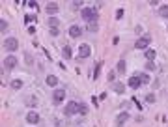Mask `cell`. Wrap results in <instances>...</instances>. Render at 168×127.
<instances>
[{"mask_svg": "<svg viewBox=\"0 0 168 127\" xmlns=\"http://www.w3.org/2000/svg\"><path fill=\"white\" fill-rule=\"evenodd\" d=\"M80 13H82V17L86 19L88 23H97V21H99V15H97L95 8H84Z\"/></svg>", "mask_w": 168, "mask_h": 127, "instance_id": "6da1fadb", "label": "cell"}, {"mask_svg": "<svg viewBox=\"0 0 168 127\" xmlns=\"http://www.w3.org/2000/svg\"><path fill=\"white\" fill-rule=\"evenodd\" d=\"M4 49H8L10 52L17 51V49H19V41H17V38H6V39H4Z\"/></svg>", "mask_w": 168, "mask_h": 127, "instance_id": "7a4b0ae2", "label": "cell"}, {"mask_svg": "<svg viewBox=\"0 0 168 127\" xmlns=\"http://www.w3.org/2000/svg\"><path fill=\"white\" fill-rule=\"evenodd\" d=\"M2 67H6L8 71H11V69H15V67H17V58H15L13 54L6 56V58H4V63H2Z\"/></svg>", "mask_w": 168, "mask_h": 127, "instance_id": "3957f363", "label": "cell"}, {"mask_svg": "<svg viewBox=\"0 0 168 127\" xmlns=\"http://www.w3.org/2000/svg\"><path fill=\"white\" fill-rule=\"evenodd\" d=\"M77 112H79V103L69 101V103L66 105V109H64V114H66V116H73V114H77Z\"/></svg>", "mask_w": 168, "mask_h": 127, "instance_id": "277c9868", "label": "cell"}, {"mask_svg": "<svg viewBox=\"0 0 168 127\" xmlns=\"http://www.w3.org/2000/svg\"><path fill=\"white\" fill-rule=\"evenodd\" d=\"M150 43H151V38L150 36H144V38H140V39H136V49H148L150 47Z\"/></svg>", "mask_w": 168, "mask_h": 127, "instance_id": "5b68a950", "label": "cell"}, {"mask_svg": "<svg viewBox=\"0 0 168 127\" xmlns=\"http://www.w3.org/2000/svg\"><path fill=\"white\" fill-rule=\"evenodd\" d=\"M90 52H92V49H90V45L82 43V45L79 47V56H80V58H88V56H90Z\"/></svg>", "mask_w": 168, "mask_h": 127, "instance_id": "8992f818", "label": "cell"}, {"mask_svg": "<svg viewBox=\"0 0 168 127\" xmlns=\"http://www.w3.org/2000/svg\"><path fill=\"white\" fill-rule=\"evenodd\" d=\"M64 97H66V92L64 90H56L52 94V101L54 103H64Z\"/></svg>", "mask_w": 168, "mask_h": 127, "instance_id": "52a82bcc", "label": "cell"}, {"mask_svg": "<svg viewBox=\"0 0 168 127\" xmlns=\"http://www.w3.org/2000/svg\"><path fill=\"white\" fill-rule=\"evenodd\" d=\"M69 36L71 38H80L82 36V28L79 24H73L71 28H69Z\"/></svg>", "mask_w": 168, "mask_h": 127, "instance_id": "ba28073f", "label": "cell"}, {"mask_svg": "<svg viewBox=\"0 0 168 127\" xmlns=\"http://www.w3.org/2000/svg\"><path fill=\"white\" fill-rule=\"evenodd\" d=\"M129 120V114L127 112H122V114H118V118H116V127H123V123Z\"/></svg>", "mask_w": 168, "mask_h": 127, "instance_id": "9c48e42d", "label": "cell"}, {"mask_svg": "<svg viewBox=\"0 0 168 127\" xmlns=\"http://www.w3.org/2000/svg\"><path fill=\"white\" fill-rule=\"evenodd\" d=\"M26 122L32 123V125H36L39 122V114H38V112H28V114H26Z\"/></svg>", "mask_w": 168, "mask_h": 127, "instance_id": "30bf717a", "label": "cell"}, {"mask_svg": "<svg viewBox=\"0 0 168 127\" xmlns=\"http://www.w3.org/2000/svg\"><path fill=\"white\" fill-rule=\"evenodd\" d=\"M45 10H47L49 15H54V13H58V4H56V2H49Z\"/></svg>", "mask_w": 168, "mask_h": 127, "instance_id": "8fae6325", "label": "cell"}, {"mask_svg": "<svg viewBox=\"0 0 168 127\" xmlns=\"http://www.w3.org/2000/svg\"><path fill=\"white\" fill-rule=\"evenodd\" d=\"M140 84H142V82H140V77H138V75H135V77H131V79H129V86H131V88L136 90Z\"/></svg>", "mask_w": 168, "mask_h": 127, "instance_id": "7c38bea8", "label": "cell"}, {"mask_svg": "<svg viewBox=\"0 0 168 127\" xmlns=\"http://www.w3.org/2000/svg\"><path fill=\"white\" fill-rule=\"evenodd\" d=\"M62 56H64L66 60H69V58L73 56V54H71V47H69V45H66L64 49H62Z\"/></svg>", "mask_w": 168, "mask_h": 127, "instance_id": "4fadbf2b", "label": "cell"}, {"mask_svg": "<svg viewBox=\"0 0 168 127\" xmlns=\"http://www.w3.org/2000/svg\"><path fill=\"white\" fill-rule=\"evenodd\" d=\"M125 69H127V63H125L123 60H120V62H118V69H116V73L123 75V73H125Z\"/></svg>", "mask_w": 168, "mask_h": 127, "instance_id": "5bb4252c", "label": "cell"}, {"mask_svg": "<svg viewBox=\"0 0 168 127\" xmlns=\"http://www.w3.org/2000/svg\"><path fill=\"white\" fill-rule=\"evenodd\" d=\"M144 54H146V58H148V62H153V60H155V56H157V52L153 51V49H148Z\"/></svg>", "mask_w": 168, "mask_h": 127, "instance_id": "9a60e30c", "label": "cell"}, {"mask_svg": "<svg viewBox=\"0 0 168 127\" xmlns=\"http://www.w3.org/2000/svg\"><path fill=\"white\" fill-rule=\"evenodd\" d=\"M123 88L125 86H123L122 82H114V84H112V90H114L116 94H123Z\"/></svg>", "mask_w": 168, "mask_h": 127, "instance_id": "2e32d148", "label": "cell"}, {"mask_svg": "<svg viewBox=\"0 0 168 127\" xmlns=\"http://www.w3.org/2000/svg\"><path fill=\"white\" fill-rule=\"evenodd\" d=\"M47 84H49V86H56V84H58V79H56L54 75H49L47 77Z\"/></svg>", "mask_w": 168, "mask_h": 127, "instance_id": "e0dca14e", "label": "cell"}, {"mask_svg": "<svg viewBox=\"0 0 168 127\" xmlns=\"http://www.w3.org/2000/svg\"><path fill=\"white\" fill-rule=\"evenodd\" d=\"M58 24H60V21L56 17H49V26L51 28H58Z\"/></svg>", "mask_w": 168, "mask_h": 127, "instance_id": "ac0fdd59", "label": "cell"}, {"mask_svg": "<svg viewBox=\"0 0 168 127\" xmlns=\"http://www.w3.org/2000/svg\"><path fill=\"white\" fill-rule=\"evenodd\" d=\"M11 88H15V90L23 88V80H21V79H13L11 80Z\"/></svg>", "mask_w": 168, "mask_h": 127, "instance_id": "d6986e66", "label": "cell"}, {"mask_svg": "<svg viewBox=\"0 0 168 127\" xmlns=\"http://www.w3.org/2000/svg\"><path fill=\"white\" fill-rule=\"evenodd\" d=\"M159 15L168 19V6H161V8H159Z\"/></svg>", "mask_w": 168, "mask_h": 127, "instance_id": "ffe728a7", "label": "cell"}, {"mask_svg": "<svg viewBox=\"0 0 168 127\" xmlns=\"http://www.w3.org/2000/svg\"><path fill=\"white\" fill-rule=\"evenodd\" d=\"M97 28H99V26H97V23H88L86 24V30L88 32H97Z\"/></svg>", "mask_w": 168, "mask_h": 127, "instance_id": "44dd1931", "label": "cell"}, {"mask_svg": "<svg viewBox=\"0 0 168 127\" xmlns=\"http://www.w3.org/2000/svg\"><path fill=\"white\" fill-rule=\"evenodd\" d=\"M79 114H88V107H86V105H84V103H79Z\"/></svg>", "mask_w": 168, "mask_h": 127, "instance_id": "7402d4cb", "label": "cell"}, {"mask_svg": "<svg viewBox=\"0 0 168 127\" xmlns=\"http://www.w3.org/2000/svg\"><path fill=\"white\" fill-rule=\"evenodd\" d=\"M146 69H148V71H155V69H157L155 62H148V63H146Z\"/></svg>", "mask_w": 168, "mask_h": 127, "instance_id": "603a6c76", "label": "cell"}, {"mask_svg": "<svg viewBox=\"0 0 168 127\" xmlns=\"http://www.w3.org/2000/svg\"><path fill=\"white\" fill-rule=\"evenodd\" d=\"M138 77H140V82H142V84H148V82H150V77L146 75V73H142V75H138Z\"/></svg>", "mask_w": 168, "mask_h": 127, "instance_id": "cb8c5ba5", "label": "cell"}, {"mask_svg": "<svg viewBox=\"0 0 168 127\" xmlns=\"http://www.w3.org/2000/svg\"><path fill=\"white\" fill-rule=\"evenodd\" d=\"M146 103H155V95L148 94V95H146Z\"/></svg>", "mask_w": 168, "mask_h": 127, "instance_id": "d4e9b609", "label": "cell"}, {"mask_svg": "<svg viewBox=\"0 0 168 127\" xmlns=\"http://www.w3.org/2000/svg\"><path fill=\"white\" fill-rule=\"evenodd\" d=\"M0 30H2V32H4V30H8V23H6L4 19L0 21Z\"/></svg>", "mask_w": 168, "mask_h": 127, "instance_id": "484cf974", "label": "cell"}, {"mask_svg": "<svg viewBox=\"0 0 168 127\" xmlns=\"http://www.w3.org/2000/svg\"><path fill=\"white\" fill-rule=\"evenodd\" d=\"M114 79H116V71H110V73H108V80L112 82V80H114Z\"/></svg>", "mask_w": 168, "mask_h": 127, "instance_id": "4316f807", "label": "cell"}, {"mask_svg": "<svg viewBox=\"0 0 168 127\" xmlns=\"http://www.w3.org/2000/svg\"><path fill=\"white\" fill-rule=\"evenodd\" d=\"M123 17V10H118L116 11V19H122Z\"/></svg>", "mask_w": 168, "mask_h": 127, "instance_id": "83f0119b", "label": "cell"}, {"mask_svg": "<svg viewBox=\"0 0 168 127\" xmlns=\"http://www.w3.org/2000/svg\"><path fill=\"white\" fill-rule=\"evenodd\" d=\"M51 36H58V28H51Z\"/></svg>", "mask_w": 168, "mask_h": 127, "instance_id": "f1b7e54d", "label": "cell"}, {"mask_svg": "<svg viewBox=\"0 0 168 127\" xmlns=\"http://www.w3.org/2000/svg\"><path fill=\"white\" fill-rule=\"evenodd\" d=\"M80 6H82V2H80V0H77V2H73V8H80Z\"/></svg>", "mask_w": 168, "mask_h": 127, "instance_id": "f546056e", "label": "cell"}, {"mask_svg": "<svg viewBox=\"0 0 168 127\" xmlns=\"http://www.w3.org/2000/svg\"><path fill=\"white\" fill-rule=\"evenodd\" d=\"M26 105H36V99H26Z\"/></svg>", "mask_w": 168, "mask_h": 127, "instance_id": "4dcf8cb0", "label": "cell"}]
</instances>
